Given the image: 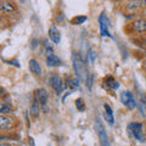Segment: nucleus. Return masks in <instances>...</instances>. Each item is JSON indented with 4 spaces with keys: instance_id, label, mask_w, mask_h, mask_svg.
I'll list each match as a JSON object with an SVG mask.
<instances>
[{
    "instance_id": "6",
    "label": "nucleus",
    "mask_w": 146,
    "mask_h": 146,
    "mask_svg": "<svg viewBox=\"0 0 146 146\" xmlns=\"http://www.w3.org/2000/svg\"><path fill=\"white\" fill-rule=\"evenodd\" d=\"M99 25H100V33H101L102 36H111L112 35L110 34V31H108V20L105 17V13L102 12L99 17Z\"/></svg>"
},
{
    "instance_id": "25",
    "label": "nucleus",
    "mask_w": 146,
    "mask_h": 146,
    "mask_svg": "<svg viewBox=\"0 0 146 146\" xmlns=\"http://www.w3.org/2000/svg\"><path fill=\"white\" fill-rule=\"evenodd\" d=\"M0 146H15V145H11V144H4V143H3Z\"/></svg>"
},
{
    "instance_id": "17",
    "label": "nucleus",
    "mask_w": 146,
    "mask_h": 146,
    "mask_svg": "<svg viewBox=\"0 0 146 146\" xmlns=\"http://www.w3.org/2000/svg\"><path fill=\"white\" fill-rule=\"evenodd\" d=\"M88 20V17L86 16H76V17H73L72 20H71V23L72 25H83L84 22Z\"/></svg>"
},
{
    "instance_id": "18",
    "label": "nucleus",
    "mask_w": 146,
    "mask_h": 146,
    "mask_svg": "<svg viewBox=\"0 0 146 146\" xmlns=\"http://www.w3.org/2000/svg\"><path fill=\"white\" fill-rule=\"evenodd\" d=\"M39 102L38 101H35V100H34V101L33 102H32V107H31V112H32V115H33V116H38L39 115Z\"/></svg>"
},
{
    "instance_id": "2",
    "label": "nucleus",
    "mask_w": 146,
    "mask_h": 146,
    "mask_svg": "<svg viewBox=\"0 0 146 146\" xmlns=\"http://www.w3.org/2000/svg\"><path fill=\"white\" fill-rule=\"evenodd\" d=\"M95 128H96V131H98V135H99L101 146H111L110 145L108 138H107L106 129H105V125H104V123L101 122V119H100V117H98L96 121H95Z\"/></svg>"
},
{
    "instance_id": "3",
    "label": "nucleus",
    "mask_w": 146,
    "mask_h": 146,
    "mask_svg": "<svg viewBox=\"0 0 146 146\" xmlns=\"http://www.w3.org/2000/svg\"><path fill=\"white\" fill-rule=\"evenodd\" d=\"M130 28L134 33H138V34L146 33V18L139 17V18H136V20H134L130 23Z\"/></svg>"
},
{
    "instance_id": "24",
    "label": "nucleus",
    "mask_w": 146,
    "mask_h": 146,
    "mask_svg": "<svg viewBox=\"0 0 146 146\" xmlns=\"http://www.w3.org/2000/svg\"><path fill=\"white\" fill-rule=\"evenodd\" d=\"M62 20H63V15L62 13H58V15L56 16V21L57 22H62Z\"/></svg>"
},
{
    "instance_id": "5",
    "label": "nucleus",
    "mask_w": 146,
    "mask_h": 146,
    "mask_svg": "<svg viewBox=\"0 0 146 146\" xmlns=\"http://www.w3.org/2000/svg\"><path fill=\"white\" fill-rule=\"evenodd\" d=\"M72 60H73V67H74V72L77 77L82 80L83 79V74H84V68H83V61L82 58L77 55L76 52L72 55Z\"/></svg>"
},
{
    "instance_id": "8",
    "label": "nucleus",
    "mask_w": 146,
    "mask_h": 146,
    "mask_svg": "<svg viewBox=\"0 0 146 146\" xmlns=\"http://www.w3.org/2000/svg\"><path fill=\"white\" fill-rule=\"evenodd\" d=\"M36 98H38V101L39 104L43 106V108L46 111V104H48V100H49V94L48 91L45 90L44 88L39 89L38 91H36Z\"/></svg>"
},
{
    "instance_id": "20",
    "label": "nucleus",
    "mask_w": 146,
    "mask_h": 146,
    "mask_svg": "<svg viewBox=\"0 0 146 146\" xmlns=\"http://www.w3.org/2000/svg\"><path fill=\"white\" fill-rule=\"evenodd\" d=\"M0 112H1V115H5V113H11L12 112V107H10V105H7L6 102H3L1 107H0Z\"/></svg>"
},
{
    "instance_id": "27",
    "label": "nucleus",
    "mask_w": 146,
    "mask_h": 146,
    "mask_svg": "<svg viewBox=\"0 0 146 146\" xmlns=\"http://www.w3.org/2000/svg\"><path fill=\"white\" fill-rule=\"evenodd\" d=\"M144 105H145V108H146V102H144Z\"/></svg>"
},
{
    "instance_id": "10",
    "label": "nucleus",
    "mask_w": 146,
    "mask_h": 146,
    "mask_svg": "<svg viewBox=\"0 0 146 146\" xmlns=\"http://www.w3.org/2000/svg\"><path fill=\"white\" fill-rule=\"evenodd\" d=\"M141 1H135V0H131V1H127L125 3V10L127 12H129L130 15H134V13L141 7Z\"/></svg>"
},
{
    "instance_id": "15",
    "label": "nucleus",
    "mask_w": 146,
    "mask_h": 146,
    "mask_svg": "<svg viewBox=\"0 0 146 146\" xmlns=\"http://www.w3.org/2000/svg\"><path fill=\"white\" fill-rule=\"evenodd\" d=\"M46 65L48 67H55L60 65V58H58L56 55H50V56L46 57Z\"/></svg>"
},
{
    "instance_id": "1",
    "label": "nucleus",
    "mask_w": 146,
    "mask_h": 146,
    "mask_svg": "<svg viewBox=\"0 0 146 146\" xmlns=\"http://www.w3.org/2000/svg\"><path fill=\"white\" fill-rule=\"evenodd\" d=\"M128 130L134 136V139H136L138 141H141V143L145 141V134L143 131V124H141V123H139V122L129 123V124H128Z\"/></svg>"
},
{
    "instance_id": "23",
    "label": "nucleus",
    "mask_w": 146,
    "mask_h": 146,
    "mask_svg": "<svg viewBox=\"0 0 146 146\" xmlns=\"http://www.w3.org/2000/svg\"><path fill=\"white\" fill-rule=\"evenodd\" d=\"M91 85H93V73L88 72V76H86V86L89 89H91Z\"/></svg>"
},
{
    "instance_id": "9",
    "label": "nucleus",
    "mask_w": 146,
    "mask_h": 146,
    "mask_svg": "<svg viewBox=\"0 0 146 146\" xmlns=\"http://www.w3.org/2000/svg\"><path fill=\"white\" fill-rule=\"evenodd\" d=\"M104 85H105V88L106 89H111V90H117L118 88H119V83H118V82L111 76L105 77Z\"/></svg>"
},
{
    "instance_id": "26",
    "label": "nucleus",
    "mask_w": 146,
    "mask_h": 146,
    "mask_svg": "<svg viewBox=\"0 0 146 146\" xmlns=\"http://www.w3.org/2000/svg\"><path fill=\"white\" fill-rule=\"evenodd\" d=\"M144 67H145V68H146V60H145V65H144Z\"/></svg>"
},
{
    "instance_id": "13",
    "label": "nucleus",
    "mask_w": 146,
    "mask_h": 146,
    "mask_svg": "<svg viewBox=\"0 0 146 146\" xmlns=\"http://www.w3.org/2000/svg\"><path fill=\"white\" fill-rule=\"evenodd\" d=\"M13 125V119L10 117H7L5 115H1L0 116V129L1 130H5V129H9Z\"/></svg>"
},
{
    "instance_id": "7",
    "label": "nucleus",
    "mask_w": 146,
    "mask_h": 146,
    "mask_svg": "<svg viewBox=\"0 0 146 146\" xmlns=\"http://www.w3.org/2000/svg\"><path fill=\"white\" fill-rule=\"evenodd\" d=\"M51 86L54 90L56 91V94H61L63 89H65V84H63L62 79L58 76H52L51 77Z\"/></svg>"
},
{
    "instance_id": "12",
    "label": "nucleus",
    "mask_w": 146,
    "mask_h": 146,
    "mask_svg": "<svg viewBox=\"0 0 146 146\" xmlns=\"http://www.w3.org/2000/svg\"><path fill=\"white\" fill-rule=\"evenodd\" d=\"M29 71L35 76H42V67H40V63L35 58L29 60Z\"/></svg>"
},
{
    "instance_id": "11",
    "label": "nucleus",
    "mask_w": 146,
    "mask_h": 146,
    "mask_svg": "<svg viewBox=\"0 0 146 146\" xmlns=\"http://www.w3.org/2000/svg\"><path fill=\"white\" fill-rule=\"evenodd\" d=\"M49 38L52 40V43L58 44L61 42V33L55 26H51L49 28Z\"/></svg>"
},
{
    "instance_id": "19",
    "label": "nucleus",
    "mask_w": 146,
    "mask_h": 146,
    "mask_svg": "<svg viewBox=\"0 0 146 146\" xmlns=\"http://www.w3.org/2000/svg\"><path fill=\"white\" fill-rule=\"evenodd\" d=\"M76 106H77V108H78V111H80V112L85 111V102H84V100L82 98L76 100Z\"/></svg>"
},
{
    "instance_id": "4",
    "label": "nucleus",
    "mask_w": 146,
    "mask_h": 146,
    "mask_svg": "<svg viewBox=\"0 0 146 146\" xmlns=\"http://www.w3.org/2000/svg\"><path fill=\"white\" fill-rule=\"evenodd\" d=\"M121 101L122 104L124 105V106H127L129 110H134L136 108V102L135 100L133 98V95H131L130 91H122L121 93Z\"/></svg>"
},
{
    "instance_id": "22",
    "label": "nucleus",
    "mask_w": 146,
    "mask_h": 146,
    "mask_svg": "<svg viewBox=\"0 0 146 146\" xmlns=\"http://www.w3.org/2000/svg\"><path fill=\"white\" fill-rule=\"evenodd\" d=\"M104 117H105V119H106V122L108 123L110 125H113V123H115L113 115H111V113H107V112H104Z\"/></svg>"
},
{
    "instance_id": "14",
    "label": "nucleus",
    "mask_w": 146,
    "mask_h": 146,
    "mask_svg": "<svg viewBox=\"0 0 146 146\" xmlns=\"http://www.w3.org/2000/svg\"><path fill=\"white\" fill-rule=\"evenodd\" d=\"M16 9H15V5L10 1H3L1 3V6H0V11L3 13H10V12H13Z\"/></svg>"
},
{
    "instance_id": "16",
    "label": "nucleus",
    "mask_w": 146,
    "mask_h": 146,
    "mask_svg": "<svg viewBox=\"0 0 146 146\" xmlns=\"http://www.w3.org/2000/svg\"><path fill=\"white\" fill-rule=\"evenodd\" d=\"M67 83H68V86H70L71 89H77V88H79V83H80V79L78 78V77H76V78H70L67 80Z\"/></svg>"
},
{
    "instance_id": "21",
    "label": "nucleus",
    "mask_w": 146,
    "mask_h": 146,
    "mask_svg": "<svg viewBox=\"0 0 146 146\" xmlns=\"http://www.w3.org/2000/svg\"><path fill=\"white\" fill-rule=\"evenodd\" d=\"M96 58H98V55L95 54L93 50H89V52H88V57H86V60H88V62L90 63H94L95 61H96Z\"/></svg>"
}]
</instances>
